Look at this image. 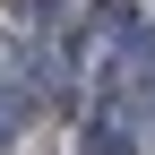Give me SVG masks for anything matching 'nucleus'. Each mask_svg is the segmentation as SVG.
<instances>
[{
	"instance_id": "nucleus-1",
	"label": "nucleus",
	"mask_w": 155,
	"mask_h": 155,
	"mask_svg": "<svg viewBox=\"0 0 155 155\" xmlns=\"http://www.w3.org/2000/svg\"><path fill=\"white\" fill-rule=\"evenodd\" d=\"M78 155H138V138H129L121 112H95V121L78 129Z\"/></svg>"
}]
</instances>
